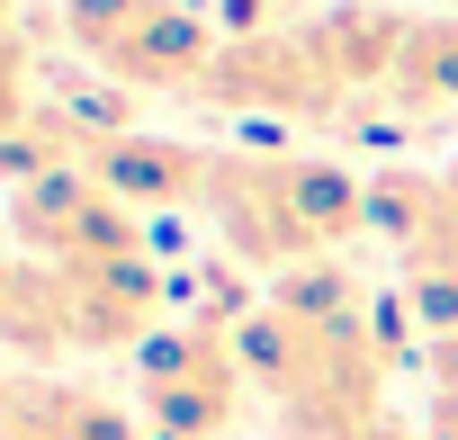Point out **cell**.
I'll return each instance as SVG.
<instances>
[{
	"mask_svg": "<svg viewBox=\"0 0 458 440\" xmlns=\"http://www.w3.org/2000/svg\"><path fill=\"white\" fill-rule=\"evenodd\" d=\"M369 234L395 243L404 279H449L458 270V180L449 171H369Z\"/></svg>",
	"mask_w": 458,
	"mask_h": 440,
	"instance_id": "obj_6",
	"label": "cell"
},
{
	"mask_svg": "<svg viewBox=\"0 0 458 440\" xmlns=\"http://www.w3.org/2000/svg\"><path fill=\"white\" fill-rule=\"evenodd\" d=\"M10 243L37 252L46 270H90V261H144V225L135 207H117L90 171H46L28 189H10Z\"/></svg>",
	"mask_w": 458,
	"mask_h": 440,
	"instance_id": "obj_5",
	"label": "cell"
},
{
	"mask_svg": "<svg viewBox=\"0 0 458 440\" xmlns=\"http://www.w3.org/2000/svg\"><path fill=\"white\" fill-rule=\"evenodd\" d=\"M207 225L243 270H306V261H342L351 234H369V180L333 153H216L207 171Z\"/></svg>",
	"mask_w": 458,
	"mask_h": 440,
	"instance_id": "obj_2",
	"label": "cell"
},
{
	"mask_svg": "<svg viewBox=\"0 0 458 440\" xmlns=\"http://www.w3.org/2000/svg\"><path fill=\"white\" fill-rule=\"evenodd\" d=\"M46 99H55L46 90V46H37V28H10L0 37V153L37 135Z\"/></svg>",
	"mask_w": 458,
	"mask_h": 440,
	"instance_id": "obj_10",
	"label": "cell"
},
{
	"mask_svg": "<svg viewBox=\"0 0 458 440\" xmlns=\"http://www.w3.org/2000/svg\"><path fill=\"white\" fill-rule=\"evenodd\" d=\"M0 351H10L19 368H55L72 360V333H64V279L19 252V243H0Z\"/></svg>",
	"mask_w": 458,
	"mask_h": 440,
	"instance_id": "obj_7",
	"label": "cell"
},
{
	"mask_svg": "<svg viewBox=\"0 0 458 440\" xmlns=\"http://www.w3.org/2000/svg\"><path fill=\"white\" fill-rule=\"evenodd\" d=\"M422 368H431V386H449V395H458V333L422 342Z\"/></svg>",
	"mask_w": 458,
	"mask_h": 440,
	"instance_id": "obj_11",
	"label": "cell"
},
{
	"mask_svg": "<svg viewBox=\"0 0 458 440\" xmlns=\"http://www.w3.org/2000/svg\"><path fill=\"white\" fill-rule=\"evenodd\" d=\"M10 28H28V0H0V37H10Z\"/></svg>",
	"mask_w": 458,
	"mask_h": 440,
	"instance_id": "obj_13",
	"label": "cell"
},
{
	"mask_svg": "<svg viewBox=\"0 0 458 440\" xmlns=\"http://www.w3.org/2000/svg\"><path fill=\"white\" fill-rule=\"evenodd\" d=\"M315 10V0H306ZM198 108H234V117H288V126H342V90L324 81L315 46L297 19L279 28H225V55L198 90Z\"/></svg>",
	"mask_w": 458,
	"mask_h": 440,
	"instance_id": "obj_4",
	"label": "cell"
},
{
	"mask_svg": "<svg viewBox=\"0 0 458 440\" xmlns=\"http://www.w3.org/2000/svg\"><path fill=\"white\" fill-rule=\"evenodd\" d=\"M422 440H458V395L431 386V404H422Z\"/></svg>",
	"mask_w": 458,
	"mask_h": 440,
	"instance_id": "obj_12",
	"label": "cell"
},
{
	"mask_svg": "<svg viewBox=\"0 0 458 440\" xmlns=\"http://www.w3.org/2000/svg\"><path fill=\"white\" fill-rule=\"evenodd\" d=\"M135 413H144V440H234L252 413V368H243L234 315L162 324L135 351Z\"/></svg>",
	"mask_w": 458,
	"mask_h": 440,
	"instance_id": "obj_3",
	"label": "cell"
},
{
	"mask_svg": "<svg viewBox=\"0 0 458 440\" xmlns=\"http://www.w3.org/2000/svg\"><path fill=\"white\" fill-rule=\"evenodd\" d=\"M369 440H422V431H404V422H395V413H386V422H377V431H369Z\"/></svg>",
	"mask_w": 458,
	"mask_h": 440,
	"instance_id": "obj_14",
	"label": "cell"
},
{
	"mask_svg": "<svg viewBox=\"0 0 458 440\" xmlns=\"http://www.w3.org/2000/svg\"><path fill=\"white\" fill-rule=\"evenodd\" d=\"M234 342L270 413V440H369L386 422L395 333L369 315V288L342 261L270 279V297L234 315Z\"/></svg>",
	"mask_w": 458,
	"mask_h": 440,
	"instance_id": "obj_1",
	"label": "cell"
},
{
	"mask_svg": "<svg viewBox=\"0 0 458 440\" xmlns=\"http://www.w3.org/2000/svg\"><path fill=\"white\" fill-rule=\"evenodd\" d=\"M449 180H458V162H449Z\"/></svg>",
	"mask_w": 458,
	"mask_h": 440,
	"instance_id": "obj_15",
	"label": "cell"
},
{
	"mask_svg": "<svg viewBox=\"0 0 458 440\" xmlns=\"http://www.w3.org/2000/svg\"><path fill=\"white\" fill-rule=\"evenodd\" d=\"M19 422H28L37 440H144V413H135V404H117V395L90 386V377H55V368L28 377Z\"/></svg>",
	"mask_w": 458,
	"mask_h": 440,
	"instance_id": "obj_9",
	"label": "cell"
},
{
	"mask_svg": "<svg viewBox=\"0 0 458 440\" xmlns=\"http://www.w3.org/2000/svg\"><path fill=\"white\" fill-rule=\"evenodd\" d=\"M386 99H395V117H404L413 135L458 126V10H413Z\"/></svg>",
	"mask_w": 458,
	"mask_h": 440,
	"instance_id": "obj_8",
	"label": "cell"
}]
</instances>
